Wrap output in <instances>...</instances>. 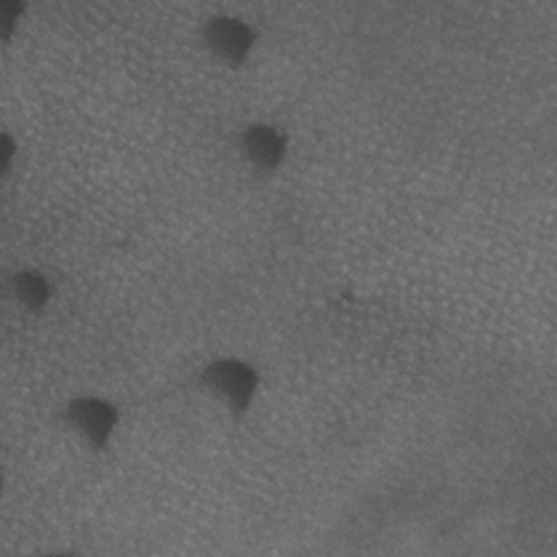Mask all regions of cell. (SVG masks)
I'll return each instance as SVG.
<instances>
[{
	"instance_id": "6da1fadb",
	"label": "cell",
	"mask_w": 557,
	"mask_h": 557,
	"mask_svg": "<svg viewBox=\"0 0 557 557\" xmlns=\"http://www.w3.org/2000/svg\"><path fill=\"white\" fill-rule=\"evenodd\" d=\"M198 383L224 411L239 418L248 413L261 392V372L246 357L220 355L200 368Z\"/></svg>"
},
{
	"instance_id": "277c9868",
	"label": "cell",
	"mask_w": 557,
	"mask_h": 557,
	"mask_svg": "<svg viewBox=\"0 0 557 557\" xmlns=\"http://www.w3.org/2000/svg\"><path fill=\"white\" fill-rule=\"evenodd\" d=\"M237 150L252 170L259 174H272L289 154V135L278 124L255 120L237 133Z\"/></svg>"
},
{
	"instance_id": "3957f363",
	"label": "cell",
	"mask_w": 557,
	"mask_h": 557,
	"mask_svg": "<svg viewBox=\"0 0 557 557\" xmlns=\"http://www.w3.org/2000/svg\"><path fill=\"white\" fill-rule=\"evenodd\" d=\"M200 39L211 57L237 67L250 59L259 41V30L242 15L213 13L202 22Z\"/></svg>"
},
{
	"instance_id": "5b68a950",
	"label": "cell",
	"mask_w": 557,
	"mask_h": 557,
	"mask_svg": "<svg viewBox=\"0 0 557 557\" xmlns=\"http://www.w3.org/2000/svg\"><path fill=\"white\" fill-rule=\"evenodd\" d=\"M9 292L20 307H24L26 311L39 313L50 305L54 285L46 272H41L39 268L26 265L11 274Z\"/></svg>"
},
{
	"instance_id": "7a4b0ae2",
	"label": "cell",
	"mask_w": 557,
	"mask_h": 557,
	"mask_svg": "<svg viewBox=\"0 0 557 557\" xmlns=\"http://www.w3.org/2000/svg\"><path fill=\"white\" fill-rule=\"evenodd\" d=\"M61 422L85 448L102 453L111 446L120 431L122 411L115 400L102 394L85 392L65 400Z\"/></svg>"
}]
</instances>
